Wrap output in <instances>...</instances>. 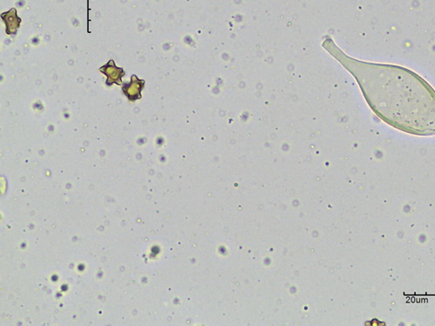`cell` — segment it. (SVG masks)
Instances as JSON below:
<instances>
[{
	"label": "cell",
	"mask_w": 435,
	"mask_h": 326,
	"mask_svg": "<svg viewBox=\"0 0 435 326\" xmlns=\"http://www.w3.org/2000/svg\"><path fill=\"white\" fill-rule=\"evenodd\" d=\"M345 61L379 118L412 135H435V90L422 77L401 66Z\"/></svg>",
	"instance_id": "6da1fadb"
}]
</instances>
